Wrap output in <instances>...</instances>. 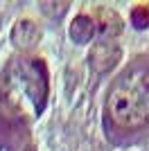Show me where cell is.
Listing matches in <instances>:
<instances>
[{"instance_id":"1","label":"cell","mask_w":149,"mask_h":151,"mask_svg":"<svg viewBox=\"0 0 149 151\" xmlns=\"http://www.w3.org/2000/svg\"><path fill=\"white\" fill-rule=\"evenodd\" d=\"M106 115L124 131L149 124V57L136 59L115 77L106 95Z\"/></svg>"},{"instance_id":"2","label":"cell","mask_w":149,"mask_h":151,"mask_svg":"<svg viewBox=\"0 0 149 151\" xmlns=\"http://www.w3.org/2000/svg\"><path fill=\"white\" fill-rule=\"evenodd\" d=\"M20 70L18 77L25 81L27 88V97L34 104V113L41 115L48 104V68L41 59H27V61H18Z\"/></svg>"},{"instance_id":"3","label":"cell","mask_w":149,"mask_h":151,"mask_svg":"<svg viewBox=\"0 0 149 151\" xmlns=\"http://www.w3.org/2000/svg\"><path fill=\"white\" fill-rule=\"evenodd\" d=\"M120 59H122V50L113 41H99L88 52V63H90L93 72H99V75L113 70L120 63Z\"/></svg>"},{"instance_id":"4","label":"cell","mask_w":149,"mask_h":151,"mask_svg":"<svg viewBox=\"0 0 149 151\" xmlns=\"http://www.w3.org/2000/svg\"><path fill=\"white\" fill-rule=\"evenodd\" d=\"M12 43L20 52H30L41 43V27L30 18H20L12 27Z\"/></svg>"},{"instance_id":"5","label":"cell","mask_w":149,"mask_h":151,"mask_svg":"<svg viewBox=\"0 0 149 151\" xmlns=\"http://www.w3.org/2000/svg\"><path fill=\"white\" fill-rule=\"evenodd\" d=\"M95 27L99 29L102 36H106V41H111V38L120 36V32H122V18L118 16V12H113L108 7H97L95 9Z\"/></svg>"},{"instance_id":"6","label":"cell","mask_w":149,"mask_h":151,"mask_svg":"<svg viewBox=\"0 0 149 151\" xmlns=\"http://www.w3.org/2000/svg\"><path fill=\"white\" fill-rule=\"evenodd\" d=\"M68 32H70L72 43H77V45L88 43V41L95 36V32H97V27H95V18H90V16H86V14H79V16H74V20L70 23Z\"/></svg>"},{"instance_id":"7","label":"cell","mask_w":149,"mask_h":151,"mask_svg":"<svg viewBox=\"0 0 149 151\" xmlns=\"http://www.w3.org/2000/svg\"><path fill=\"white\" fill-rule=\"evenodd\" d=\"M68 7H70L68 0H63V2L61 0H41V2H38V9L52 20H59L63 14L68 12Z\"/></svg>"},{"instance_id":"8","label":"cell","mask_w":149,"mask_h":151,"mask_svg":"<svg viewBox=\"0 0 149 151\" xmlns=\"http://www.w3.org/2000/svg\"><path fill=\"white\" fill-rule=\"evenodd\" d=\"M131 25L136 29H147L149 27V7L147 5H138L131 9Z\"/></svg>"}]
</instances>
